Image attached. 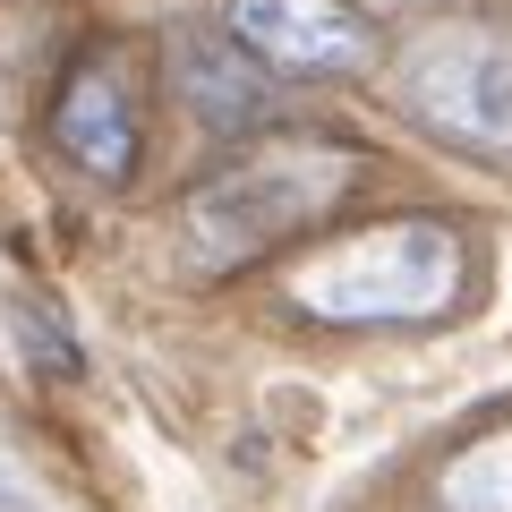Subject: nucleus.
<instances>
[{
	"label": "nucleus",
	"mask_w": 512,
	"mask_h": 512,
	"mask_svg": "<svg viewBox=\"0 0 512 512\" xmlns=\"http://www.w3.org/2000/svg\"><path fill=\"white\" fill-rule=\"evenodd\" d=\"M359 154L333 137H274V146L239 154V163L205 171L180 205V248L197 274H239L256 256H274L282 239L316 231L325 214H342V197L359 188Z\"/></svg>",
	"instance_id": "nucleus-1"
},
{
	"label": "nucleus",
	"mask_w": 512,
	"mask_h": 512,
	"mask_svg": "<svg viewBox=\"0 0 512 512\" xmlns=\"http://www.w3.org/2000/svg\"><path fill=\"white\" fill-rule=\"evenodd\" d=\"M470 282V248L436 214H393L291 265V308L316 325H427Z\"/></svg>",
	"instance_id": "nucleus-2"
},
{
	"label": "nucleus",
	"mask_w": 512,
	"mask_h": 512,
	"mask_svg": "<svg viewBox=\"0 0 512 512\" xmlns=\"http://www.w3.org/2000/svg\"><path fill=\"white\" fill-rule=\"evenodd\" d=\"M402 103L453 154L512 163V35L504 26H478V18H444L427 35H410Z\"/></svg>",
	"instance_id": "nucleus-3"
},
{
	"label": "nucleus",
	"mask_w": 512,
	"mask_h": 512,
	"mask_svg": "<svg viewBox=\"0 0 512 512\" xmlns=\"http://www.w3.org/2000/svg\"><path fill=\"white\" fill-rule=\"evenodd\" d=\"M222 26L265 77H359L376 60V26L350 0H222Z\"/></svg>",
	"instance_id": "nucleus-4"
},
{
	"label": "nucleus",
	"mask_w": 512,
	"mask_h": 512,
	"mask_svg": "<svg viewBox=\"0 0 512 512\" xmlns=\"http://www.w3.org/2000/svg\"><path fill=\"white\" fill-rule=\"evenodd\" d=\"M52 137H60V154H69L86 180H103V188L137 180V111H128V86H120L111 60L69 69V86H60V103H52Z\"/></svg>",
	"instance_id": "nucleus-5"
},
{
	"label": "nucleus",
	"mask_w": 512,
	"mask_h": 512,
	"mask_svg": "<svg viewBox=\"0 0 512 512\" xmlns=\"http://www.w3.org/2000/svg\"><path fill=\"white\" fill-rule=\"evenodd\" d=\"M171 86H180V111H188L197 128H214V137L274 120V77L256 69L239 43L180 35V43H171Z\"/></svg>",
	"instance_id": "nucleus-6"
},
{
	"label": "nucleus",
	"mask_w": 512,
	"mask_h": 512,
	"mask_svg": "<svg viewBox=\"0 0 512 512\" xmlns=\"http://www.w3.org/2000/svg\"><path fill=\"white\" fill-rule=\"evenodd\" d=\"M436 512H512V427L470 436L436 470Z\"/></svg>",
	"instance_id": "nucleus-7"
},
{
	"label": "nucleus",
	"mask_w": 512,
	"mask_h": 512,
	"mask_svg": "<svg viewBox=\"0 0 512 512\" xmlns=\"http://www.w3.org/2000/svg\"><path fill=\"white\" fill-rule=\"evenodd\" d=\"M9 333H18L26 367H35L43 384H77V376H86V342L69 333V316H60L52 299L18 291V299H9Z\"/></svg>",
	"instance_id": "nucleus-8"
}]
</instances>
